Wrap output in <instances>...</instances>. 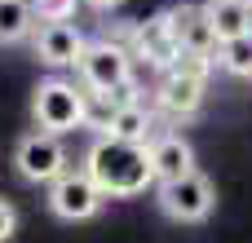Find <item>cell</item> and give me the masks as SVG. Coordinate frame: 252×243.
Instances as JSON below:
<instances>
[{
  "label": "cell",
  "instance_id": "7a4b0ae2",
  "mask_svg": "<svg viewBox=\"0 0 252 243\" xmlns=\"http://www.w3.org/2000/svg\"><path fill=\"white\" fill-rule=\"evenodd\" d=\"M31 115H35V128H44L53 137L75 133L89 120V93H80L66 80H44L31 97Z\"/></svg>",
  "mask_w": 252,
  "mask_h": 243
},
{
  "label": "cell",
  "instance_id": "9c48e42d",
  "mask_svg": "<svg viewBox=\"0 0 252 243\" xmlns=\"http://www.w3.org/2000/svg\"><path fill=\"white\" fill-rule=\"evenodd\" d=\"M146 159H151V173L155 182H177L195 168V151L182 133H155L146 142Z\"/></svg>",
  "mask_w": 252,
  "mask_h": 243
},
{
  "label": "cell",
  "instance_id": "ac0fdd59",
  "mask_svg": "<svg viewBox=\"0 0 252 243\" xmlns=\"http://www.w3.org/2000/svg\"><path fill=\"white\" fill-rule=\"evenodd\" d=\"M13 230H18V213H13L9 199H0V243L13 239Z\"/></svg>",
  "mask_w": 252,
  "mask_h": 243
},
{
  "label": "cell",
  "instance_id": "3957f363",
  "mask_svg": "<svg viewBox=\"0 0 252 243\" xmlns=\"http://www.w3.org/2000/svg\"><path fill=\"white\" fill-rule=\"evenodd\" d=\"M75 71L89 93H120L124 84H133V53L115 40H93L84 44Z\"/></svg>",
  "mask_w": 252,
  "mask_h": 243
},
{
  "label": "cell",
  "instance_id": "2e32d148",
  "mask_svg": "<svg viewBox=\"0 0 252 243\" xmlns=\"http://www.w3.org/2000/svg\"><path fill=\"white\" fill-rule=\"evenodd\" d=\"M213 66H217V58H213V53H186V49H182V53L173 58V66H168V71H177V75H190V80H204V84H208Z\"/></svg>",
  "mask_w": 252,
  "mask_h": 243
},
{
  "label": "cell",
  "instance_id": "ffe728a7",
  "mask_svg": "<svg viewBox=\"0 0 252 243\" xmlns=\"http://www.w3.org/2000/svg\"><path fill=\"white\" fill-rule=\"evenodd\" d=\"M239 4H248V9H252V0H239Z\"/></svg>",
  "mask_w": 252,
  "mask_h": 243
},
{
  "label": "cell",
  "instance_id": "d6986e66",
  "mask_svg": "<svg viewBox=\"0 0 252 243\" xmlns=\"http://www.w3.org/2000/svg\"><path fill=\"white\" fill-rule=\"evenodd\" d=\"M80 4H89V9H111V4H120V0H80Z\"/></svg>",
  "mask_w": 252,
  "mask_h": 243
},
{
  "label": "cell",
  "instance_id": "6da1fadb",
  "mask_svg": "<svg viewBox=\"0 0 252 243\" xmlns=\"http://www.w3.org/2000/svg\"><path fill=\"white\" fill-rule=\"evenodd\" d=\"M84 173L97 182V190L106 199H133L142 195L146 186H155V173H151V159H146V146L137 142H120V137H97L84 155Z\"/></svg>",
  "mask_w": 252,
  "mask_h": 243
},
{
  "label": "cell",
  "instance_id": "5bb4252c",
  "mask_svg": "<svg viewBox=\"0 0 252 243\" xmlns=\"http://www.w3.org/2000/svg\"><path fill=\"white\" fill-rule=\"evenodd\" d=\"M35 31L31 0H0V44H18Z\"/></svg>",
  "mask_w": 252,
  "mask_h": 243
},
{
  "label": "cell",
  "instance_id": "8fae6325",
  "mask_svg": "<svg viewBox=\"0 0 252 243\" xmlns=\"http://www.w3.org/2000/svg\"><path fill=\"white\" fill-rule=\"evenodd\" d=\"M102 133H106V137H120V142L146 146V142L155 137V115H151L142 102H120V106L111 111V120H106Z\"/></svg>",
  "mask_w": 252,
  "mask_h": 243
},
{
  "label": "cell",
  "instance_id": "52a82bcc",
  "mask_svg": "<svg viewBox=\"0 0 252 243\" xmlns=\"http://www.w3.org/2000/svg\"><path fill=\"white\" fill-rule=\"evenodd\" d=\"M31 44H35V58H40L44 66L66 71V66L80 62V53H84L89 40H84V31H80L75 22H35Z\"/></svg>",
  "mask_w": 252,
  "mask_h": 243
},
{
  "label": "cell",
  "instance_id": "30bf717a",
  "mask_svg": "<svg viewBox=\"0 0 252 243\" xmlns=\"http://www.w3.org/2000/svg\"><path fill=\"white\" fill-rule=\"evenodd\" d=\"M204 93H208L204 80L164 71V80H159V89H155V102H159V111H168L173 120H190V115L204 106Z\"/></svg>",
  "mask_w": 252,
  "mask_h": 243
},
{
  "label": "cell",
  "instance_id": "e0dca14e",
  "mask_svg": "<svg viewBox=\"0 0 252 243\" xmlns=\"http://www.w3.org/2000/svg\"><path fill=\"white\" fill-rule=\"evenodd\" d=\"M75 4L80 0H31L35 22H71L75 18Z\"/></svg>",
  "mask_w": 252,
  "mask_h": 243
},
{
  "label": "cell",
  "instance_id": "8992f818",
  "mask_svg": "<svg viewBox=\"0 0 252 243\" xmlns=\"http://www.w3.org/2000/svg\"><path fill=\"white\" fill-rule=\"evenodd\" d=\"M102 204H106V195L97 190V182L80 168H66L58 182H49V213L58 217V221H89V217H97L102 213Z\"/></svg>",
  "mask_w": 252,
  "mask_h": 243
},
{
  "label": "cell",
  "instance_id": "ba28073f",
  "mask_svg": "<svg viewBox=\"0 0 252 243\" xmlns=\"http://www.w3.org/2000/svg\"><path fill=\"white\" fill-rule=\"evenodd\" d=\"M177 53H182V44H177V31H173V13H159L146 27L133 31V58H142L146 66L168 71Z\"/></svg>",
  "mask_w": 252,
  "mask_h": 243
},
{
  "label": "cell",
  "instance_id": "4fadbf2b",
  "mask_svg": "<svg viewBox=\"0 0 252 243\" xmlns=\"http://www.w3.org/2000/svg\"><path fill=\"white\" fill-rule=\"evenodd\" d=\"M204 13H208L217 40H235V35L252 31V9H248V4H239V0H208Z\"/></svg>",
  "mask_w": 252,
  "mask_h": 243
},
{
  "label": "cell",
  "instance_id": "7c38bea8",
  "mask_svg": "<svg viewBox=\"0 0 252 243\" xmlns=\"http://www.w3.org/2000/svg\"><path fill=\"white\" fill-rule=\"evenodd\" d=\"M173 31L186 53H217V44H221L204 9H173Z\"/></svg>",
  "mask_w": 252,
  "mask_h": 243
},
{
  "label": "cell",
  "instance_id": "5b68a950",
  "mask_svg": "<svg viewBox=\"0 0 252 243\" xmlns=\"http://www.w3.org/2000/svg\"><path fill=\"white\" fill-rule=\"evenodd\" d=\"M159 208H164V217H173L182 226H195L217 208V186L199 168H190L177 182H159Z\"/></svg>",
  "mask_w": 252,
  "mask_h": 243
},
{
  "label": "cell",
  "instance_id": "277c9868",
  "mask_svg": "<svg viewBox=\"0 0 252 243\" xmlns=\"http://www.w3.org/2000/svg\"><path fill=\"white\" fill-rule=\"evenodd\" d=\"M13 168H18L22 182H31V186H49V182H58V177L71 168V159H66L62 137L35 128V133H27V137L18 142V151H13Z\"/></svg>",
  "mask_w": 252,
  "mask_h": 243
},
{
  "label": "cell",
  "instance_id": "9a60e30c",
  "mask_svg": "<svg viewBox=\"0 0 252 243\" xmlns=\"http://www.w3.org/2000/svg\"><path fill=\"white\" fill-rule=\"evenodd\" d=\"M217 66L235 80H252V31L217 44Z\"/></svg>",
  "mask_w": 252,
  "mask_h": 243
}]
</instances>
